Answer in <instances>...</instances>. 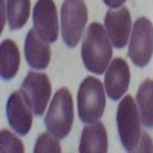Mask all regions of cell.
Here are the masks:
<instances>
[{
  "label": "cell",
  "instance_id": "obj_1",
  "mask_svg": "<svg viewBox=\"0 0 153 153\" xmlns=\"http://www.w3.org/2000/svg\"><path fill=\"white\" fill-rule=\"evenodd\" d=\"M84 68L92 74H104L112 58V43L103 25L94 22L89 25L81 45Z\"/></svg>",
  "mask_w": 153,
  "mask_h": 153
},
{
  "label": "cell",
  "instance_id": "obj_2",
  "mask_svg": "<svg viewBox=\"0 0 153 153\" xmlns=\"http://www.w3.org/2000/svg\"><path fill=\"white\" fill-rule=\"evenodd\" d=\"M78 117L81 123L91 124L98 121L106 109V97L104 87L95 76H86L78 89Z\"/></svg>",
  "mask_w": 153,
  "mask_h": 153
},
{
  "label": "cell",
  "instance_id": "obj_3",
  "mask_svg": "<svg viewBox=\"0 0 153 153\" xmlns=\"http://www.w3.org/2000/svg\"><path fill=\"white\" fill-rule=\"evenodd\" d=\"M72 123H74L72 95L66 87H63L57 91L55 97L51 101V106L45 118V124L48 132L61 139L69 135L72 129Z\"/></svg>",
  "mask_w": 153,
  "mask_h": 153
},
{
  "label": "cell",
  "instance_id": "obj_4",
  "mask_svg": "<svg viewBox=\"0 0 153 153\" xmlns=\"http://www.w3.org/2000/svg\"><path fill=\"white\" fill-rule=\"evenodd\" d=\"M117 127L123 147L127 152H133L141 138V115L133 97L127 95L121 100L117 110Z\"/></svg>",
  "mask_w": 153,
  "mask_h": 153
},
{
  "label": "cell",
  "instance_id": "obj_5",
  "mask_svg": "<svg viewBox=\"0 0 153 153\" xmlns=\"http://www.w3.org/2000/svg\"><path fill=\"white\" fill-rule=\"evenodd\" d=\"M61 37L68 48H75L87 23V8L83 0H65L61 5Z\"/></svg>",
  "mask_w": 153,
  "mask_h": 153
},
{
  "label": "cell",
  "instance_id": "obj_6",
  "mask_svg": "<svg viewBox=\"0 0 153 153\" xmlns=\"http://www.w3.org/2000/svg\"><path fill=\"white\" fill-rule=\"evenodd\" d=\"M153 54V25L147 17H139L132 28L129 58L136 66H147Z\"/></svg>",
  "mask_w": 153,
  "mask_h": 153
},
{
  "label": "cell",
  "instance_id": "obj_7",
  "mask_svg": "<svg viewBox=\"0 0 153 153\" xmlns=\"http://www.w3.org/2000/svg\"><path fill=\"white\" fill-rule=\"evenodd\" d=\"M22 94L28 100L29 106L34 110V115L42 117L46 110V106L51 98V81L46 74L38 72H29L22 83L20 87Z\"/></svg>",
  "mask_w": 153,
  "mask_h": 153
},
{
  "label": "cell",
  "instance_id": "obj_8",
  "mask_svg": "<svg viewBox=\"0 0 153 153\" xmlns=\"http://www.w3.org/2000/svg\"><path fill=\"white\" fill-rule=\"evenodd\" d=\"M34 29L43 40L54 43L58 38V17L54 0H38L32 11Z\"/></svg>",
  "mask_w": 153,
  "mask_h": 153
},
{
  "label": "cell",
  "instance_id": "obj_9",
  "mask_svg": "<svg viewBox=\"0 0 153 153\" xmlns=\"http://www.w3.org/2000/svg\"><path fill=\"white\" fill-rule=\"evenodd\" d=\"M104 28L110 38L112 46L117 49H123L129 42V37L133 28L129 9L120 6L107 11L104 17Z\"/></svg>",
  "mask_w": 153,
  "mask_h": 153
},
{
  "label": "cell",
  "instance_id": "obj_10",
  "mask_svg": "<svg viewBox=\"0 0 153 153\" xmlns=\"http://www.w3.org/2000/svg\"><path fill=\"white\" fill-rule=\"evenodd\" d=\"M32 107L25 98L22 91L14 92L6 103V117L11 129L17 135H28L32 127Z\"/></svg>",
  "mask_w": 153,
  "mask_h": 153
},
{
  "label": "cell",
  "instance_id": "obj_11",
  "mask_svg": "<svg viewBox=\"0 0 153 153\" xmlns=\"http://www.w3.org/2000/svg\"><path fill=\"white\" fill-rule=\"evenodd\" d=\"M130 84V69L124 58H115L109 63L106 76H104V89L109 98L117 101L123 98Z\"/></svg>",
  "mask_w": 153,
  "mask_h": 153
},
{
  "label": "cell",
  "instance_id": "obj_12",
  "mask_svg": "<svg viewBox=\"0 0 153 153\" xmlns=\"http://www.w3.org/2000/svg\"><path fill=\"white\" fill-rule=\"evenodd\" d=\"M25 57H26L28 65L32 69L43 71L48 68L51 61V48L46 40L35 32V29H31L26 34L25 40Z\"/></svg>",
  "mask_w": 153,
  "mask_h": 153
},
{
  "label": "cell",
  "instance_id": "obj_13",
  "mask_svg": "<svg viewBox=\"0 0 153 153\" xmlns=\"http://www.w3.org/2000/svg\"><path fill=\"white\" fill-rule=\"evenodd\" d=\"M80 153H106L107 152V132L103 123L95 121L87 124L80 139Z\"/></svg>",
  "mask_w": 153,
  "mask_h": 153
},
{
  "label": "cell",
  "instance_id": "obj_14",
  "mask_svg": "<svg viewBox=\"0 0 153 153\" xmlns=\"http://www.w3.org/2000/svg\"><path fill=\"white\" fill-rule=\"evenodd\" d=\"M20 68V52L12 40H3L0 46V75L3 80H12Z\"/></svg>",
  "mask_w": 153,
  "mask_h": 153
},
{
  "label": "cell",
  "instance_id": "obj_15",
  "mask_svg": "<svg viewBox=\"0 0 153 153\" xmlns=\"http://www.w3.org/2000/svg\"><path fill=\"white\" fill-rule=\"evenodd\" d=\"M136 106L141 115L143 126L153 127V80H144L136 92Z\"/></svg>",
  "mask_w": 153,
  "mask_h": 153
},
{
  "label": "cell",
  "instance_id": "obj_16",
  "mask_svg": "<svg viewBox=\"0 0 153 153\" xmlns=\"http://www.w3.org/2000/svg\"><path fill=\"white\" fill-rule=\"evenodd\" d=\"M6 11L9 29H22L31 14V0H6Z\"/></svg>",
  "mask_w": 153,
  "mask_h": 153
},
{
  "label": "cell",
  "instance_id": "obj_17",
  "mask_svg": "<svg viewBox=\"0 0 153 153\" xmlns=\"http://www.w3.org/2000/svg\"><path fill=\"white\" fill-rule=\"evenodd\" d=\"M58 139L60 138H57L51 132H45V133H42L40 136L37 138L34 152L35 153H60L61 147H60Z\"/></svg>",
  "mask_w": 153,
  "mask_h": 153
},
{
  "label": "cell",
  "instance_id": "obj_18",
  "mask_svg": "<svg viewBox=\"0 0 153 153\" xmlns=\"http://www.w3.org/2000/svg\"><path fill=\"white\" fill-rule=\"evenodd\" d=\"M0 150H2V153H23L25 147L16 135H12L8 130H2L0 132Z\"/></svg>",
  "mask_w": 153,
  "mask_h": 153
},
{
  "label": "cell",
  "instance_id": "obj_19",
  "mask_svg": "<svg viewBox=\"0 0 153 153\" xmlns=\"http://www.w3.org/2000/svg\"><path fill=\"white\" fill-rule=\"evenodd\" d=\"M133 152H153V143L150 139L149 133H141V138H139V143L136 144V147L133 149Z\"/></svg>",
  "mask_w": 153,
  "mask_h": 153
},
{
  "label": "cell",
  "instance_id": "obj_20",
  "mask_svg": "<svg viewBox=\"0 0 153 153\" xmlns=\"http://www.w3.org/2000/svg\"><path fill=\"white\" fill-rule=\"evenodd\" d=\"M103 2L110 8V9H115V8H120L123 6V3L126 2V0H103Z\"/></svg>",
  "mask_w": 153,
  "mask_h": 153
}]
</instances>
